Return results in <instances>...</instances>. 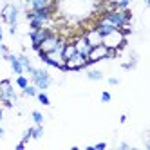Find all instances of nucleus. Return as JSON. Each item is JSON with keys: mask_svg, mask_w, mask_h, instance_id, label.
Returning a JSON list of instances; mask_svg holds the SVG:
<instances>
[{"mask_svg": "<svg viewBox=\"0 0 150 150\" xmlns=\"http://www.w3.org/2000/svg\"><path fill=\"white\" fill-rule=\"evenodd\" d=\"M92 148H98V150H103V148H107V143H98V145H94Z\"/></svg>", "mask_w": 150, "mask_h": 150, "instance_id": "b1692460", "label": "nucleus"}, {"mask_svg": "<svg viewBox=\"0 0 150 150\" xmlns=\"http://www.w3.org/2000/svg\"><path fill=\"white\" fill-rule=\"evenodd\" d=\"M101 44H103L107 49H114L116 54H120L121 49H123L125 44H127V35H123L120 29H114V31H110L109 35H103Z\"/></svg>", "mask_w": 150, "mask_h": 150, "instance_id": "f03ea898", "label": "nucleus"}, {"mask_svg": "<svg viewBox=\"0 0 150 150\" xmlns=\"http://www.w3.org/2000/svg\"><path fill=\"white\" fill-rule=\"evenodd\" d=\"M62 54H63V58H71L72 54H76V47H74V44L72 42H67L65 44V47H63V51H62Z\"/></svg>", "mask_w": 150, "mask_h": 150, "instance_id": "4468645a", "label": "nucleus"}, {"mask_svg": "<svg viewBox=\"0 0 150 150\" xmlns=\"http://www.w3.org/2000/svg\"><path fill=\"white\" fill-rule=\"evenodd\" d=\"M4 134H6V130H4V127L0 125V137H4Z\"/></svg>", "mask_w": 150, "mask_h": 150, "instance_id": "a878e982", "label": "nucleus"}, {"mask_svg": "<svg viewBox=\"0 0 150 150\" xmlns=\"http://www.w3.org/2000/svg\"><path fill=\"white\" fill-rule=\"evenodd\" d=\"M51 33L49 27H31L29 31V38H31V45H33V49H36L42 42H44Z\"/></svg>", "mask_w": 150, "mask_h": 150, "instance_id": "0eeeda50", "label": "nucleus"}, {"mask_svg": "<svg viewBox=\"0 0 150 150\" xmlns=\"http://www.w3.org/2000/svg\"><path fill=\"white\" fill-rule=\"evenodd\" d=\"M29 9H52L54 0H24Z\"/></svg>", "mask_w": 150, "mask_h": 150, "instance_id": "ddd939ff", "label": "nucleus"}, {"mask_svg": "<svg viewBox=\"0 0 150 150\" xmlns=\"http://www.w3.org/2000/svg\"><path fill=\"white\" fill-rule=\"evenodd\" d=\"M22 92H24V96H29V98H36V94H38V89L35 87L33 83H29L25 89H22Z\"/></svg>", "mask_w": 150, "mask_h": 150, "instance_id": "f3484780", "label": "nucleus"}, {"mask_svg": "<svg viewBox=\"0 0 150 150\" xmlns=\"http://www.w3.org/2000/svg\"><path fill=\"white\" fill-rule=\"evenodd\" d=\"M0 16L2 20L11 27V25H16L18 24V7L15 4H6L2 7V11H0Z\"/></svg>", "mask_w": 150, "mask_h": 150, "instance_id": "423d86ee", "label": "nucleus"}, {"mask_svg": "<svg viewBox=\"0 0 150 150\" xmlns=\"http://www.w3.org/2000/svg\"><path fill=\"white\" fill-rule=\"evenodd\" d=\"M110 98H112L110 92H107V91H105V92H101V101H103V103H109V101H110Z\"/></svg>", "mask_w": 150, "mask_h": 150, "instance_id": "4be33fe9", "label": "nucleus"}, {"mask_svg": "<svg viewBox=\"0 0 150 150\" xmlns=\"http://www.w3.org/2000/svg\"><path fill=\"white\" fill-rule=\"evenodd\" d=\"M29 76H31V80H33V85H35L38 91H45V89H49V85L52 83L51 74H49L45 69H33V72H31Z\"/></svg>", "mask_w": 150, "mask_h": 150, "instance_id": "7ed1b4c3", "label": "nucleus"}, {"mask_svg": "<svg viewBox=\"0 0 150 150\" xmlns=\"http://www.w3.org/2000/svg\"><path fill=\"white\" fill-rule=\"evenodd\" d=\"M87 65H89L87 56L80 54V52H76V54H72L71 58L65 60V71H80V69H85Z\"/></svg>", "mask_w": 150, "mask_h": 150, "instance_id": "6e6552de", "label": "nucleus"}, {"mask_svg": "<svg viewBox=\"0 0 150 150\" xmlns=\"http://www.w3.org/2000/svg\"><path fill=\"white\" fill-rule=\"evenodd\" d=\"M109 6H114V7H121V9H128L130 6V0H105Z\"/></svg>", "mask_w": 150, "mask_h": 150, "instance_id": "dca6fc26", "label": "nucleus"}, {"mask_svg": "<svg viewBox=\"0 0 150 150\" xmlns=\"http://www.w3.org/2000/svg\"><path fill=\"white\" fill-rule=\"evenodd\" d=\"M2 38H4V29L0 27V42H2Z\"/></svg>", "mask_w": 150, "mask_h": 150, "instance_id": "bb28decb", "label": "nucleus"}, {"mask_svg": "<svg viewBox=\"0 0 150 150\" xmlns=\"http://www.w3.org/2000/svg\"><path fill=\"white\" fill-rule=\"evenodd\" d=\"M7 52H9V51H7V47H6V45L2 44V42H0V56H2V58H4V56L7 54Z\"/></svg>", "mask_w": 150, "mask_h": 150, "instance_id": "5701e85b", "label": "nucleus"}, {"mask_svg": "<svg viewBox=\"0 0 150 150\" xmlns=\"http://www.w3.org/2000/svg\"><path fill=\"white\" fill-rule=\"evenodd\" d=\"M0 101L7 107H13L16 101V92L13 89V83L9 80H2L0 81Z\"/></svg>", "mask_w": 150, "mask_h": 150, "instance_id": "20e7f679", "label": "nucleus"}, {"mask_svg": "<svg viewBox=\"0 0 150 150\" xmlns=\"http://www.w3.org/2000/svg\"><path fill=\"white\" fill-rule=\"evenodd\" d=\"M87 78H89V80H92V81L103 80V72H101V71H98V69H91V71L87 72Z\"/></svg>", "mask_w": 150, "mask_h": 150, "instance_id": "a211bd4d", "label": "nucleus"}, {"mask_svg": "<svg viewBox=\"0 0 150 150\" xmlns=\"http://www.w3.org/2000/svg\"><path fill=\"white\" fill-rule=\"evenodd\" d=\"M31 117H33L35 125H44V114H42V112L33 110V112H31Z\"/></svg>", "mask_w": 150, "mask_h": 150, "instance_id": "412c9836", "label": "nucleus"}, {"mask_svg": "<svg viewBox=\"0 0 150 150\" xmlns=\"http://www.w3.org/2000/svg\"><path fill=\"white\" fill-rule=\"evenodd\" d=\"M109 83L110 85H117V83H120V80H117V78H109Z\"/></svg>", "mask_w": 150, "mask_h": 150, "instance_id": "393cba45", "label": "nucleus"}, {"mask_svg": "<svg viewBox=\"0 0 150 150\" xmlns=\"http://www.w3.org/2000/svg\"><path fill=\"white\" fill-rule=\"evenodd\" d=\"M0 120H2V107H0Z\"/></svg>", "mask_w": 150, "mask_h": 150, "instance_id": "cd10ccee", "label": "nucleus"}, {"mask_svg": "<svg viewBox=\"0 0 150 150\" xmlns=\"http://www.w3.org/2000/svg\"><path fill=\"white\" fill-rule=\"evenodd\" d=\"M107 56H109V49H107L103 44H100V45H94V47L89 51L87 62H89V65H91V63H98V62H101V60H107Z\"/></svg>", "mask_w": 150, "mask_h": 150, "instance_id": "1a4fd4ad", "label": "nucleus"}, {"mask_svg": "<svg viewBox=\"0 0 150 150\" xmlns=\"http://www.w3.org/2000/svg\"><path fill=\"white\" fill-rule=\"evenodd\" d=\"M36 98H38V101L42 103V105H51V100H49V96L44 92V91H38V94H36Z\"/></svg>", "mask_w": 150, "mask_h": 150, "instance_id": "aec40b11", "label": "nucleus"}, {"mask_svg": "<svg viewBox=\"0 0 150 150\" xmlns=\"http://www.w3.org/2000/svg\"><path fill=\"white\" fill-rule=\"evenodd\" d=\"M29 134H31V139H40L44 136V128H42V125H35L29 128Z\"/></svg>", "mask_w": 150, "mask_h": 150, "instance_id": "2eb2a0df", "label": "nucleus"}, {"mask_svg": "<svg viewBox=\"0 0 150 150\" xmlns=\"http://www.w3.org/2000/svg\"><path fill=\"white\" fill-rule=\"evenodd\" d=\"M83 36H85V40L89 42V45H91V47L100 45V44H101V40H103V35H101L96 27H94V29H89V31H85Z\"/></svg>", "mask_w": 150, "mask_h": 150, "instance_id": "f8f14e48", "label": "nucleus"}, {"mask_svg": "<svg viewBox=\"0 0 150 150\" xmlns=\"http://www.w3.org/2000/svg\"><path fill=\"white\" fill-rule=\"evenodd\" d=\"M58 40H60V35L58 33H49V36L42 42V44L36 47V51H38V54L40 52H49V51H52V49H56V45H58Z\"/></svg>", "mask_w": 150, "mask_h": 150, "instance_id": "9d476101", "label": "nucleus"}, {"mask_svg": "<svg viewBox=\"0 0 150 150\" xmlns=\"http://www.w3.org/2000/svg\"><path fill=\"white\" fill-rule=\"evenodd\" d=\"M29 83H31V81H29V78L25 76V74H18V76H16V87H20V89H25Z\"/></svg>", "mask_w": 150, "mask_h": 150, "instance_id": "6ab92c4d", "label": "nucleus"}, {"mask_svg": "<svg viewBox=\"0 0 150 150\" xmlns=\"http://www.w3.org/2000/svg\"><path fill=\"white\" fill-rule=\"evenodd\" d=\"M52 9H29L27 13V20L31 27H49L52 22L51 16Z\"/></svg>", "mask_w": 150, "mask_h": 150, "instance_id": "f257e3e1", "label": "nucleus"}, {"mask_svg": "<svg viewBox=\"0 0 150 150\" xmlns=\"http://www.w3.org/2000/svg\"><path fill=\"white\" fill-rule=\"evenodd\" d=\"M40 58L52 67H58V69L65 71V58H63L62 51H58V49H52L49 52H40Z\"/></svg>", "mask_w": 150, "mask_h": 150, "instance_id": "39448f33", "label": "nucleus"}, {"mask_svg": "<svg viewBox=\"0 0 150 150\" xmlns=\"http://www.w3.org/2000/svg\"><path fill=\"white\" fill-rule=\"evenodd\" d=\"M72 44H74V47H76V52H80V54H83V56H87V54H89V51L92 49V47L89 45V42L85 40L83 35H78L76 38L72 40Z\"/></svg>", "mask_w": 150, "mask_h": 150, "instance_id": "9b49d317", "label": "nucleus"}]
</instances>
